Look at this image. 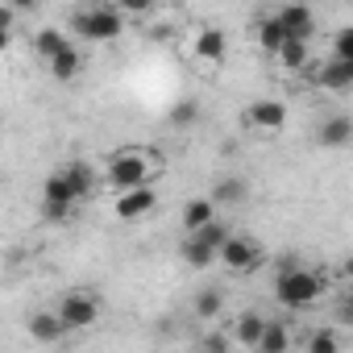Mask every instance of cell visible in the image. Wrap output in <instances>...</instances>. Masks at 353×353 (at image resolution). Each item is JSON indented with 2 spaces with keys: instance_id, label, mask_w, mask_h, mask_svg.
Listing matches in <instances>:
<instances>
[{
  "instance_id": "6da1fadb",
  "label": "cell",
  "mask_w": 353,
  "mask_h": 353,
  "mask_svg": "<svg viewBox=\"0 0 353 353\" xmlns=\"http://www.w3.org/2000/svg\"><path fill=\"white\" fill-rule=\"evenodd\" d=\"M274 295H279L283 307H312V303L324 295V274L303 270V266L279 270V279H274Z\"/></svg>"
},
{
  "instance_id": "7a4b0ae2",
  "label": "cell",
  "mask_w": 353,
  "mask_h": 353,
  "mask_svg": "<svg viewBox=\"0 0 353 353\" xmlns=\"http://www.w3.org/2000/svg\"><path fill=\"white\" fill-rule=\"evenodd\" d=\"M71 30L88 42H117L125 34V13L117 5H92L71 17Z\"/></svg>"
},
{
  "instance_id": "3957f363",
  "label": "cell",
  "mask_w": 353,
  "mask_h": 353,
  "mask_svg": "<svg viewBox=\"0 0 353 353\" xmlns=\"http://www.w3.org/2000/svg\"><path fill=\"white\" fill-rule=\"evenodd\" d=\"M216 258H221L229 270H237V274H250V270H258V266L266 262V250H262L258 241H250V237H237V233H229V237H225V245L216 250Z\"/></svg>"
},
{
  "instance_id": "277c9868",
  "label": "cell",
  "mask_w": 353,
  "mask_h": 353,
  "mask_svg": "<svg viewBox=\"0 0 353 353\" xmlns=\"http://www.w3.org/2000/svg\"><path fill=\"white\" fill-rule=\"evenodd\" d=\"M145 179H150V162L141 158V150H117V154H112V162H108V183H112L117 192L137 188V183H145Z\"/></svg>"
},
{
  "instance_id": "5b68a950",
  "label": "cell",
  "mask_w": 353,
  "mask_h": 353,
  "mask_svg": "<svg viewBox=\"0 0 353 353\" xmlns=\"http://www.w3.org/2000/svg\"><path fill=\"white\" fill-rule=\"evenodd\" d=\"M54 316L67 324V332H75V328H92V324L100 320V303H96L88 291H67V295L59 299Z\"/></svg>"
},
{
  "instance_id": "8992f818",
  "label": "cell",
  "mask_w": 353,
  "mask_h": 353,
  "mask_svg": "<svg viewBox=\"0 0 353 353\" xmlns=\"http://www.w3.org/2000/svg\"><path fill=\"white\" fill-rule=\"evenodd\" d=\"M154 208H158V192L145 188V183L125 188V192L117 196V221H141V216H150Z\"/></svg>"
},
{
  "instance_id": "52a82bcc",
  "label": "cell",
  "mask_w": 353,
  "mask_h": 353,
  "mask_svg": "<svg viewBox=\"0 0 353 353\" xmlns=\"http://www.w3.org/2000/svg\"><path fill=\"white\" fill-rule=\"evenodd\" d=\"M316 88H328V92H336V96L353 92V63L328 54V59L320 63V71H316Z\"/></svg>"
},
{
  "instance_id": "ba28073f",
  "label": "cell",
  "mask_w": 353,
  "mask_h": 353,
  "mask_svg": "<svg viewBox=\"0 0 353 353\" xmlns=\"http://www.w3.org/2000/svg\"><path fill=\"white\" fill-rule=\"evenodd\" d=\"M245 125L254 129H266V133H279L287 125V104L283 100H254L245 108Z\"/></svg>"
},
{
  "instance_id": "9c48e42d",
  "label": "cell",
  "mask_w": 353,
  "mask_h": 353,
  "mask_svg": "<svg viewBox=\"0 0 353 353\" xmlns=\"http://www.w3.org/2000/svg\"><path fill=\"white\" fill-rule=\"evenodd\" d=\"M316 141H320L324 150H345V145L353 141V117H345V112L324 117V121L316 125Z\"/></svg>"
},
{
  "instance_id": "30bf717a",
  "label": "cell",
  "mask_w": 353,
  "mask_h": 353,
  "mask_svg": "<svg viewBox=\"0 0 353 353\" xmlns=\"http://www.w3.org/2000/svg\"><path fill=\"white\" fill-rule=\"evenodd\" d=\"M274 17L283 21L287 38H303V42H312V34H316V13H312L307 5H283Z\"/></svg>"
},
{
  "instance_id": "8fae6325",
  "label": "cell",
  "mask_w": 353,
  "mask_h": 353,
  "mask_svg": "<svg viewBox=\"0 0 353 353\" xmlns=\"http://www.w3.org/2000/svg\"><path fill=\"white\" fill-rule=\"evenodd\" d=\"M192 54H196L200 63H225V54H229V38H225V30H216V26L200 30Z\"/></svg>"
},
{
  "instance_id": "7c38bea8",
  "label": "cell",
  "mask_w": 353,
  "mask_h": 353,
  "mask_svg": "<svg viewBox=\"0 0 353 353\" xmlns=\"http://www.w3.org/2000/svg\"><path fill=\"white\" fill-rule=\"evenodd\" d=\"M46 67H50V75H54L59 83H71V79H75V75L83 71V50L67 42V46H63V50H59L54 59H46Z\"/></svg>"
},
{
  "instance_id": "4fadbf2b",
  "label": "cell",
  "mask_w": 353,
  "mask_h": 353,
  "mask_svg": "<svg viewBox=\"0 0 353 353\" xmlns=\"http://www.w3.org/2000/svg\"><path fill=\"white\" fill-rule=\"evenodd\" d=\"M30 336H34L38 345H59V341L67 336V324H63L54 312H34V316H30Z\"/></svg>"
},
{
  "instance_id": "5bb4252c",
  "label": "cell",
  "mask_w": 353,
  "mask_h": 353,
  "mask_svg": "<svg viewBox=\"0 0 353 353\" xmlns=\"http://www.w3.org/2000/svg\"><path fill=\"white\" fill-rule=\"evenodd\" d=\"M274 59H279L283 71H303L312 54H307V42L303 38H283V46L274 50Z\"/></svg>"
},
{
  "instance_id": "9a60e30c",
  "label": "cell",
  "mask_w": 353,
  "mask_h": 353,
  "mask_svg": "<svg viewBox=\"0 0 353 353\" xmlns=\"http://www.w3.org/2000/svg\"><path fill=\"white\" fill-rule=\"evenodd\" d=\"M67 183H71V192H75V200H88L92 192H96V170L88 166V162H71L67 170Z\"/></svg>"
},
{
  "instance_id": "2e32d148",
  "label": "cell",
  "mask_w": 353,
  "mask_h": 353,
  "mask_svg": "<svg viewBox=\"0 0 353 353\" xmlns=\"http://www.w3.org/2000/svg\"><path fill=\"white\" fill-rule=\"evenodd\" d=\"M262 324H266L262 312H241V316H237V328H233V341L245 345V349H254L258 336H262Z\"/></svg>"
},
{
  "instance_id": "e0dca14e",
  "label": "cell",
  "mask_w": 353,
  "mask_h": 353,
  "mask_svg": "<svg viewBox=\"0 0 353 353\" xmlns=\"http://www.w3.org/2000/svg\"><path fill=\"white\" fill-rule=\"evenodd\" d=\"M287 345H291L287 324H283V320H266V324H262V336H258L254 349H262V353H283Z\"/></svg>"
},
{
  "instance_id": "ac0fdd59",
  "label": "cell",
  "mask_w": 353,
  "mask_h": 353,
  "mask_svg": "<svg viewBox=\"0 0 353 353\" xmlns=\"http://www.w3.org/2000/svg\"><path fill=\"white\" fill-rule=\"evenodd\" d=\"M245 183L241 179H233V174H229V179H216L212 183V204L216 208H225V204H245Z\"/></svg>"
},
{
  "instance_id": "d6986e66",
  "label": "cell",
  "mask_w": 353,
  "mask_h": 353,
  "mask_svg": "<svg viewBox=\"0 0 353 353\" xmlns=\"http://www.w3.org/2000/svg\"><path fill=\"white\" fill-rule=\"evenodd\" d=\"M283 38H287V30H283V21L274 17V13H266V17H258V46L262 50H279L283 46Z\"/></svg>"
},
{
  "instance_id": "ffe728a7",
  "label": "cell",
  "mask_w": 353,
  "mask_h": 353,
  "mask_svg": "<svg viewBox=\"0 0 353 353\" xmlns=\"http://www.w3.org/2000/svg\"><path fill=\"white\" fill-rule=\"evenodd\" d=\"M216 216V204H212V196H200V200H188L183 204V229L192 233V229H200L204 221H212Z\"/></svg>"
},
{
  "instance_id": "44dd1931",
  "label": "cell",
  "mask_w": 353,
  "mask_h": 353,
  "mask_svg": "<svg viewBox=\"0 0 353 353\" xmlns=\"http://www.w3.org/2000/svg\"><path fill=\"white\" fill-rule=\"evenodd\" d=\"M179 254H183V262H188V266H196V270H204V266H212V262H216V254H212V250H208L200 237H192V233L183 237Z\"/></svg>"
},
{
  "instance_id": "7402d4cb",
  "label": "cell",
  "mask_w": 353,
  "mask_h": 353,
  "mask_svg": "<svg viewBox=\"0 0 353 353\" xmlns=\"http://www.w3.org/2000/svg\"><path fill=\"white\" fill-rule=\"evenodd\" d=\"M192 307H196V316H200V320H216V316L225 312V291H221V287H204V291L196 295V303H192Z\"/></svg>"
},
{
  "instance_id": "603a6c76",
  "label": "cell",
  "mask_w": 353,
  "mask_h": 353,
  "mask_svg": "<svg viewBox=\"0 0 353 353\" xmlns=\"http://www.w3.org/2000/svg\"><path fill=\"white\" fill-rule=\"evenodd\" d=\"M63 46H67V34H63V30H54V26H46V30H38V34H34V50L42 54V63H46V59H54Z\"/></svg>"
},
{
  "instance_id": "cb8c5ba5",
  "label": "cell",
  "mask_w": 353,
  "mask_h": 353,
  "mask_svg": "<svg viewBox=\"0 0 353 353\" xmlns=\"http://www.w3.org/2000/svg\"><path fill=\"white\" fill-rule=\"evenodd\" d=\"M229 233H233V229H229V225H225L221 216H212V221H204L200 229H192V237H200V241H204V245H208L212 254H216V250L225 245V237H229Z\"/></svg>"
},
{
  "instance_id": "d4e9b609",
  "label": "cell",
  "mask_w": 353,
  "mask_h": 353,
  "mask_svg": "<svg viewBox=\"0 0 353 353\" xmlns=\"http://www.w3.org/2000/svg\"><path fill=\"white\" fill-rule=\"evenodd\" d=\"M42 200H50V204H71V208H75V192H71V183H67L63 170L50 174V179L42 183Z\"/></svg>"
},
{
  "instance_id": "484cf974",
  "label": "cell",
  "mask_w": 353,
  "mask_h": 353,
  "mask_svg": "<svg viewBox=\"0 0 353 353\" xmlns=\"http://www.w3.org/2000/svg\"><path fill=\"white\" fill-rule=\"evenodd\" d=\"M336 349H341V336L332 328H316L307 336V353H336Z\"/></svg>"
},
{
  "instance_id": "4316f807",
  "label": "cell",
  "mask_w": 353,
  "mask_h": 353,
  "mask_svg": "<svg viewBox=\"0 0 353 353\" xmlns=\"http://www.w3.org/2000/svg\"><path fill=\"white\" fill-rule=\"evenodd\" d=\"M332 59H345V63H353V30H349V26L332 34Z\"/></svg>"
},
{
  "instance_id": "83f0119b",
  "label": "cell",
  "mask_w": 353,
  "mask_h": 353,
  "mask_svg": "<svg viewBox=\"0 0 353 353\" xmlns=\"http://www.w3.org/2000/svg\"><path fill=\"white\" fill-rule=\"evenodd\" d=\"M117 9H121L125 17H145V13L158 9V0H117Z\"/></svg>"
},
{
  "instance_id": "f1b7e54d",
  "label": "cell",
  "mask_w": 353,
  "mask_h": 353,
  "mask_svg": "<svg viewBox=\"0 0 353 353\" xmlns=\"http://www.w3.org/2000/svg\"><path fill=\"white\" fill-rule=\"evenodd\" d=\"M196 112H200V108H196L192 100H188V104H174V108H170V125L188 129V125H196Z\"/></svg>"
},
{
  "instance_id": "f546056e",
  "label": "cell",
  "mask_w": 353,
  "mask_h": 353,
  "mask_svg": "<svg viewBox=\"0 0 353 353\" xmlns=\"http://www.w3.org/2000/svg\"><path fill=\"white\" fill-rule=\"evenodd\" d=\"M42 212H46V221H67L71 216V204H50V200H42Z\"/></svg>"
},
{
  "instance_id": "4dcf8cb0",
  "label": "cell",
  "mask_w": 353,
  "mask_h": 353,
  "mask_svg": "<svg viewBox=\"0 0 353 353\" xmlns=\"http://www.w3.org/2000/svg\"><path fill=\"white\" fill-rule=\"evenodd\" d=\"M200 349H216V353H225V349H229V336H221V332H208V336L200 341Z\"/></svg>"
},
{
  "instance_id": "1f68e13d",
  "label": "cell",
  "mask_w": 353,
  "mask_h": 353,
  "mask_svg": "<svg viewBox=\"0 0 353 353\" xmlns=\"http://www.w3.org/2000/svg\"><path fill=\"white\" fill-rule=\"evenodd\" d=\"M17 26V9L13 5H0V30H13Z\"/></svg>"
},
{
  "instance_id": "d6a6232c",
  "label": "cell",
  "mask_w": 353,
  "mask_h": 353,
  "mask_svg": "<svg viewBox=\"0 0 353 353\" xmlns=\"http://www.w3.org/2000/svg\"><path fill=\"white\" fill-rule=\"evenodd\" d=\"M336 316H341V324H349V320H353V299H349V295L341 299V307H336Z\"/></svg>"
},
{
  "instance_id": "836d02e7",
  "label": "cell",
  "mask_w": 353,
  "mask_h": 353,
  "mask_svg": "<svg viewBox=\"0 0 353 353\" xmlns=\"http://www.w3.org/2000/svg\"><path fill=\"white\" fill-rule=\"evenodd\" d=\"M9 5H13L17 13H30V9H38V5H42V0H9Z\"/></svg>"
},
{
  "instance_id": "e575fe53",
  "label": "cell",
  "mask_w": 353,
  "mask_h": 353,
  "mask_svg": "<svg viewBox=\"0 0 353 353\" xmlns=\"http://www.w3.org/2000/svg\"><path fill=\"white\" fill-rule=\"evenodd\" d=\"M13 46V30H0V54H5Z\"/></svg>"
},
{
  "instance_id": "d590c367",
  "label": "cell",
  "mask_w": 353,
  "mask_h": 353,
  "mask_svg": "<svg viewBox=\"0 0 353 353\" xmlns=\"http://www.w3.org/2000/svg\"><path fill=\"white\" fill-rule=\"evenodd\" d=\"M291 266H299V258H295V254H287V258H279V270H291Z\"/></svg>"
}]
</instances>
